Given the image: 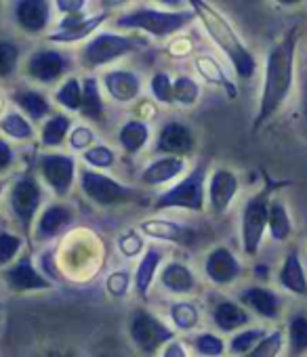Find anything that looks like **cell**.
<instances>
[{
    "label": "cell",
    "instance_id": "cell-41",
    "mask_svg": "<svg viewBox=\"0 0 307 357\" xmlns=\"http://www.w3.org/2000/svg\"><path fill=\"white\" fill-rule=\"evenodd\" d=\"M24 238L20 234L0 231V267H9L22 257Z\"/></svg>",
    "mask_w": 307,
    "mask_h": 357
},
{
    "label": "cell",
    "instance_id": "cell-46",
    "mask_svg": "<svg viewBox=\"0 0 307 357\" xmlns=\"http://www.w3.org/2000/svg\"><path fill=\"white\" fill-rule=\"evenodd\" d=\"M118 250L126 259H135L137 255L145 252V240L139 229H128L118 238Z\"/></svg>",
    "mask_w": 307,
    "mask_h": 357
},
{
    "label": "cell",
    "instance_id": "cell-8",
    "mask_svg": "<svg viewBox=\"0 0 307 357\" xmlns=\"http://www.w3.org/2000/svg\"><path fill=\"white\" fill-rule=\"evenodd\" d=\"M78 183H80L82 196L99 208H114V206L133 202L139 194L135 188L124 185L116 181L114 176L99 172V170H91L87 166L78 172Z\"/></svg>",
    "mask_w": 307,
    "mask_h": 357
},
{
    "label": "cell",
    "instance_id": "cell-40",
    "mask_svg": "<svg viewBox=\"0 0 307 357\" xmlns=\"http://www.w3.org/2000/svg\"><path fill=\"white\" fill-rule=\"evenodd\" d=\"M82 160H84L87 168L103 172V170L114 168V164H116V153H114V149L107 147V145H93L91 149H87V151L82 153Z\"/></svg>",
    "mask_w": 307,
    "mask_h": 357
},
{
    "label": "cell",
    "instance_id": "cell-9",
    "mask_svg": "<svg viewBox=\"0 0 307 357\" xmlns=\"http://www.w3.org/2000/svg\"><path fill=\"white\" fill-rule=\"evenodd\" d=\"M269 188H263L255 196H250L242 208L240 221V244L242 252L248 259H255L261 250L263 236L267 234V213H269Z\"/></svg>",
    "mask_w": 307,
    "mask_h": 357
},
{
    "label": "cell",
    "instance_id": "cell-1",
    "mask_svg": "<svg viewBox=\"0 0 307 357\" xmlns=\"http://www.w3.org/2000/svg\"><path fill=\"white\" fill-rule=\"evenodd\" d=\"M299 28H290L265 55L263 82L257 105V116L253 118V132H259L288 101L294 86V61H297Z\"/></svg>",
    "mask_w": 307,
    "mask_h": 357
},
{
    "label": "cell",
    "instance_id": "cell-48",
    "mask_svg": "<svg viewBox=\"0 0 307 357\" xmlns=\"http://www.w3.org/2000/svg\"><path fill=\"white\" fill-rule=\"evenodd\" d=\"M87 7H89L87 0H55V9H57L63 17L87 13Z\"/></svg>",
    "mask_w": 307,
    "mask_h": 357
},
{
    "label": "cell",
    "instance_id": "cell-33",
    "mask_svg": "<svg viewBox=\"0 0 307 357\" xmlns=\"http://www.w3.org/2000/svg\"><path fill=\"white\" fill-rule=\"evenodd\" d=\"M288 357H303L307 353V313H294L288 319Z\"/></svg>",
    "mask_w": 307,
    "mask_h": 357
},
{
    "label": "cell",
    "instance_id": "cell-4",
    "mask_svg": "<svg viewBox=\"0 0 307 357\" xmlns=\"http://www.w3.org/2000/svg\"><path fill=\"white\" fill-rule=\"evenodd\" d=\"M207 164H196L188 176H184L181 181L165 190L163 194L156 196L151 208L154 211H192V213H202L207 204Z\"/></svg>",
    "mask_w": 307,
    "mask_h": 357
},
{
    "label": "cell",
    "instance_id": "cell-31",
    "mask_svg": "<svg viewBox=\"0 0 307 357\" xmlns=\"http://www.w3.org/2000/svg\"><path fill=\"white\" fill-rule=\"evenodd\" d=\"M292 231H294V225H292L286 204L278 198H271L269 213H267V234L271 236L274 242H286L290 240Z\"/></svg>",
    "mask_w": 307,
    "mask_h": 357
},
{
    "label": "cell",
    "instance_id": "cell-19",
    "mask_svg": "<svg viewBox=\"0 0 307 357\" xmlns=\"http://www.w3.org/2000/svg\"><path fill=\"white\" fill-rule=\"evenodd\" d=\"M72 223H74V208L63 202H53L45 211H40V215L36 219L34 240H38V242L53 240L59 234H63Z\"/></svg>",
    "mask_w": 307,
    "mask_h": 357
},
{
    "label": "cell",
    "instance_id": "cell-27",
    "mask_svg": "<svg viewBox=\"0 0 307 357\" xmlns=\"http://www.w3.org/2000/svg\"><path fill=\"white\" fill-rule=\"evenodd\" d=\"M158 278H160L163 288L173 294H192L198 286L196 273L186 263H179V261H169L160 269Z\"/></svg>",
    "mask_w": 307,
    "mask_h": 357
},
{
    "label": "cell",
    "instance_id": "cell-7",
    "mask_svg": "<svg viewBox=\"0 0 307 357\" xmlns=\"http://www.w3.org/2000/svg\"><path fill=\"white\" fill-rule=\"evenodd\" d=\"M128 338L130 342L143 353V355H154L163 351L171 340L177 338L175 330L165 324L156 313H151L143 307H137L130 311L128 321H126Z\"/></svg>",
    "mask_w": 307,
    "mask_h": 357
},
{
    "label": "cell",
    "instance_id": "cell-12",
    "mask_svg": "<svg viewBox=\"0 0 307 357\" xmlns=\"http://www.w3.org/2000/svg\"><path fill=\"white\" fill-rule=\"evenodd\" d=\"M194 147H196V137H194L192 126L184 120H169L158 130L154 151L158 155L186 158L194 151Z\"/></svg>",
    "mask_w": 307,
    "mask_h": 357
},
{
    "label": "cell",
    "instance_id": "cell-51",
    "mask_svg": "<svg viewBox=\"0 0 307 357\" xmlns=\"http://www.w3.org/2000/svg\"><path fill=\"white\" fill-rule=\"evenodd\" d=\"M303 118H305V122H307V84H305V89H303Z\"/></svg>",
    "mask_w": 307,
    "mask_h": 357
},
{
    "label": "cell",
    "instance_id": "cell-24",
    "mask_svg": "<svg viewBox=\"0 0 307 357\" xmlns=\"http://www.w3.org/2000/svg\"><path fill=\"white\" fill-rule=\"evenodd\" d=\"M211 319H213V324H215V328L219 332L236 334V332L244 330L250 324V313L236 301L219 298L211 307Z\"/></svg>",
    "mask_w": 307,
    "mask_h": 357
},
{
    "label": "cell",
    "instance_id": "cell-53",
    "mask_svg": "<svg viewBox=\"0 0 307 357\" xmlns=\"http://www.w3.org/2000/svg\"><path fill=\"white\" fill-rule=\"evenodd\" d=\"M3 107H5V97L0 95V114H3Z\"/></svg>",
    "mask_w": 307,
    "mask_h": 357
},
{
    "label": "cell",
    "instance_id": "cell-44",
    "mask_svg": "<svg viewBox=\"0 0 307 357\" xmlns=\"http://www.w3.org/2000/svg\"><path fill=\"white\" fill-rule=\"evenodd\" d=\"M149 93L160 105H173V80L167 72H156L149 80Z\"/></svg>",
    "mask_w": 307,
    "mask_h": 357
},
{
    "label": "cell",
    "instance_id": "cell-20",
    "mask_svg": "<svg viewBox=\"0 0 307 357\" xmlns=\"http://www.w3.org/2000/svg\"><path fill=\"white\" fill-rule=\"evenodd\" d=\"M139 234L143 238H151L158 242H173L181 246H190L194 242V231L188 225H181L171 219H160V217H151L139 223Z\"/></svg>",
    "mask_w": 307,
    "mask_h": 357
},
{
    "label": "cell",
    "instance_id": "cell-43",
    "mask_svg": "<svg viewBox=\"0 0 307 357\" xmlns=\"http://www.w3.org/2000/svg\"><path fill=\"white\" fill-rule=\"evenodd\" d=\"M282 349H284V332L282 330H271L244 357H280Z\"/></svg>",
    "mask_w": 307,
    "mask_h": 357
},
{
    "label": "cell",
    "instance_id": "cell-18",
    "mask_svg": "<svg viewBox=\"0 0 307 357\" xmlns=\"http://www.w3.org/2000/svg\"><path fill=\"white\" fill-rule=\"evenodd\" d=\"M238 303L246 309L253 311L257 317L261 319H278L282 313V298L278 292H274L271 288L265 286H248L244 290H240L238 294Z\"/></svg>",
    "mask_w": 307,
    "mask_h": 357
},
{
    "label": "cell",
    "instance_id": "cell-6",
    "mask_svg": "<svg viewBox=\"0 0 307 357\" xmlns=\"http://www.w3.org/2000/svg\"><path fill=\"white\" fill-rule=\"evenodd\" d=\"M145 47V38L133 34H116V32H97L80 51L82 66L89 70L103 68L114 63L120 57H126Z\"/></svg>",
    "mask_w": 307,
    "mask_h": 357
},
{
    "label": "cell",
    "instance_id": "cell-16",
    "mask_svg": "<svg viewBox=\"0 0 307 357\" xmlns=\"http://www.w3.org/2000/svg\"><path fill=\"white\" fill-rule=\"evenodd\" d=\"M242 263L227 246H215L204 259V273L215 286H230L242 278Z\"/></svg>",
    "mask_w": 307,
    "mask_h": 357
},
{
    "label": "cell",
    "instance_id": "cell-3",
    "mask_svg": "<svg viewBox=\"0 0 307 357\" xmlns=\"http://www.w3.org/2000/svg\"><path fill=\"white\" fill-rule=\"evenodd\" d=\"M196 20V13L192 9H173V11H160L154 7H135L122 13L114 24L118 30L126 32H143L154 38H173L181 30H186Z\"/></svg>",
    "mask_w": 307,
    "mask_h": 357
},
{
    "label": "cell",
    "instance_id": "cell-50",
    "mask_svg": "<svg viewBox=\"0 0 307 357\" xmlns=\"http://www.w3.org/2000/svg\"><path fill=\"white\" fill-rule=\"evenodd\" d=\"M160 357H190V353H188L186 342H181L179 338H175V340H171V342L160 351Z\"/></svg>",
    "mask_w": 307,
    "mask_h": 357
},
{
    "label": "cell",
    "instance_id": "cell-22",
    "mask_svg": "<svg viewBox=\"0 0 307 357\" xmlns=\"http://www.w3.org/2000/svg\"><path fill=\"white\" fill-rule=\"evenodd\" d=\"M186 170V160L175 155H158L151 160L141 172H139V183L145 188H160L167 185Z\"/></svg>",
    "mask_w": 307,
    "mask_h": 357
},
{
    "label": "cell",
    "instance_id": "cell-2",
    "mask_svg": "<svg viewBox=\"0 0 307 357\" xmlns=\"http://www.w3.org/2000/svg\"><path fill=\"white\" fill-rule=\"evenodd\" d=\"M190 7L196 13V20H200L209 38L230 59L236 76L240 80H250L257 72V59L253 51L244 45V40L238 36L232 22L211 3H204V0H190Z\"/></svg>",
    "mask_w": 307,
    "mask_h": 357
},
{
    "label": "cell",
    "instance_id": "cell-52",
    "mask_svg": "<svg viewBox=\"0 0 307 357\" xmlns=\"http://www.w3.org/2000/svg\"><path fill=\"white\" fill-rule=\"evenodd\" d=\"M7 185H9L7 178H0V198H3V194H5V190H7Z\"/></svg>",
    "mask_w": 307,
    "mask_h": 357
},
{
    "label": "cell",
    "instance_id": "cell-32",
    "mask_svg": "<svg viewBox=\"0 0 307 357\" xmlns=\"http://www.w3.org/2000/svg\"><path fill=\"white\" fill-rule=\"evenodd\" d=\"M72 128H74V122L68 114H53L49 120H45L40 128V143L51 149L61 147L68 141Z\"/></svg>",
    "mask_w": 307,
    "mask_h": 357
},
{
    "label": "cell",
    "instance_id": "cell-11",
    "mask_svg": "<svg viewBox=\"0 0 307 357\" xmlns=\"http://www.w3.org/2000/svg\"><path fill=\"white\" fill-rule=\"evenodd\" d=\"M3 280L7 288L13 294H26V292H43V290H53L55 284L36 269L32 261V252H24L13 265L5 267Z\"/></svg>",
    "mask_w": 307,
    "mask_h": 357
},
{
    "label": "cell",
    "instance_id": "cell-49",
    "mask_svg": "<svg viewBox=\"0 0 307 357\" xmlns=\"http://www.w3.org/2000/svg\"><path fill=\"white\" fill-rule=\"evenodd\" d=\"M15 164V151L11 143L0 135V174H5Z\"/></svg>",
    "mask_w": 307,
    "mask_h": 357
},
{
    "label": "cell",
    "instance_id": "cell-25",
    "mask_svg": "<svg viewBox=\"0 0 307 357\" xmlns=\"http://www.w3.org/2000/svg\"><path fill=\"white\" fill-rule=\"evenodd\" d=\"M163 261H165V252H163V248H158V246H147L145 252L141 255L139 265H137V269H135V273H133V288H135V292H137L141 298L147 296V292H149L154 280H156V275L160 273Z\"/></svg>",
    "mask_w": 307,
    "mask_h": 357
},
{
    "label": "cell",
    "instance_id": "cell-21",
    "mask_svg": "<svg viewBox=\"0 0 307 357\" xmlns=\"http://www.w3.org/2000/svg\"><path fill=\"white\" fill-rule=\"evenodd\" d=\"M105 93L116 103H133L141 97V78L133 70H107L101 76Z\"/></svg>",
    "mask_w": 307,
    "mask_h": 357
},
{
    "label": "cell",
    "instance_id": "cell-42",
    "mask_svg": "<svg viewBox=\"0 0 307 357\" xmlns=\"http://www.w3.org/2000/svg\"><path fill=\"white\" fill-rule=\"evenodd\" d=\"M22 49L13 40L0 38V78H11L20 66Z\"/></svg>",
    "mask_w": 307,
    "mask_h": 357
},
{
    "label": "cell",
    "instance_id": "cell-39",
    "mask_svg": "<svg viewBox=\"0 0 307 357\" xmlns=\"http://www.w3.org/2000/svg\"><path fill=\"white\" fill-rule=\"evenodd\" d=\"M192 347L200 357H223L227 351V344L221 336L213 332H200L192 338Z\"/></svg>",
    "mask_w": 307,
    "mask_h": 357
},
{
    "label": "cell",
    "instance_id": "cell-34",
    "mask_svg": "<svg viewBox=\"0 0 307 357\" xmlns=\"http://www.w3.org/2000/svg\"><path fill=\"white\" fill-rule=\"evenodd\" d=\"M0 132L13 141L34 139V126L22 112H7L5 116H0Z\"/></svg>",
    "mask_w": 307,
    "mask_h": 357
},
{
    "label": "cell",
    "instance_id": "cell-15",
    "mask_svg": "<svg viewBox=\"0 0 307 357\" xmlns=\"http://www.w3.org/2000/svg\"><path fill=\"white\" fill-rule=\"evenodd\" d=\"M240 190V178L232 168H215L207 178V202L215 215L230 211Z\"/></svg>",
    "mask_w": 307,
    "mask_h": 357
},
{
    "label": "cell",
    "instance_id": "cell-5",
    "mask_svg": "<svg viewBox=\"0 0 307 357\" xmlns=\"http://www.w3.org/2000/svg\"><path fill=\"white\" fill-rule=\"evenodd\" d=\"M40 206L43 185L34 174L22 172L13 181H9V208L26 238H32V229L40 215Z\"/></svg>",
    "mask_w": 307,
    "mask_h": 357
},
{
    "label": "cell",
    "instance_id": "cell-26",
    "mask_svg": "<svg viewBox=\"0 0 307 357\" xmlns=\"http://www.w3.org/2000/svg\"><path fill=\"white\" fill-rule=\"evenodd\" d=\"M11 101L20 107V112L30 122H43L53 116L51 101L47 99L45 93H40L36 89H17L11 93Z\"/></svg>",
    "mask_w": 307,
    "mask_h": 357
},
{
    "label": "cell",
    "instance_id": "cell-37",
    "mask_svg": "<svg viewBox=\"0 0 307 357\" xmlns=\"http://www.w3.org/2000/svg\"><path fill=\"white\" fill-rule=\"evenodd\" d=\"M265 334H267L265 328H244V330L236 332V334L230 338V342H227L230 355H234V357H244V355H248V353L255 349V344H257Z\"/></svg>",
    "mask_w": 307,
    "mask_h": 357
},
{
    "label": "cell",
    "instance_id": "cell-35",
    "mask_svg": "<svg viewBox=\"0 0 307 357\" xmlns=\"http://www.w3.org/2000/svg\"><path fill=\"white\" fill-rule=\"evenodd\" d=\"M171 321L173 330L179 332H192L200 324V309L192 301H175L171 305Z\"/></svg>",
    "mask_w": 307,
    "mask_h": 357
},
{
    "label": "cell",
    "instance_id": "cell-29",
    "mask_svg": "<svg viewBox=\"0 0 307 357\" xmlns=\"http://www.w3.org/2000/svg\"><path fill=\"white\" fill-rule=\"evenodd\" d=\"M78 114L95 124H101L105 118V101L101 97V86L95 76H87L82 80V103Z\"/></svg>",
    "mask_w": 307,
    "mask_h": 357
},
{
    "label": "cell",
    "instance_id": "cell-23",
    "mask_svg": "<svg viewBox=\"0 0 307 357\" xmlns=\"http://www.w3.org/2000/svg\"><path fill=\"white\" fill-rule=\"evenodd\" d=\"M278 284L292 296L307 298V271L299 257V250H288L278 269Z\"/></svg>",
    "mask_w": 307,
    "mask_h": 357
},
{
    "label": "cell",
    "instance_id": "cell-17",
    "mask_svg": "<svg viewBox=\"0 0 307 357\" xmlns=\"http://www.w3.org/2000/svg\"><path fill=\"white\" fill-rule=\"evenodd\" d=\"M49 0H17L13 5V20L26 34L38 36L51 24V9Z\"/></svg>",
    "mask_w": 307,
    "mask_h": 357
},
{
    "label": "cell",
    "instance_id": "cell-38",
    "mask_svg": "<svg viewBox=\"0 0 307 357\" xmlns=\"http://www.w3.org/2000/svg\"><path fill=\"white\" fill-rule=\"evenodd\" d=\"M200 95H202V89H200L198 80H194L192 76H177L173 80V99H175V103L192 107V105L198 103Z\"/></svg>",
    "mask_w": 307,
    "mask_h": 357
},
{
    "label": "cell",
    "instance_id": "cell-28",
    "mask_svg": "<svg viewBox=\"0 0 307 357\" xmlns=\"http://www.w3.org/2000/svg\"><path fill=\"white\" fill-rule=\"evenodd\" d=\"M194 66H196V72L202 76V80L209 82L211 86L221 89L227 95V99H236L238 97V84L227 76L223 66L213 55H198Z\"/></svg>",
    "mask_w": 307,
    "mask_h": 357
},
{
    "label": "cell",
    "instance_id": "cell-10",
    "mask_svg": "<svg viewBox=\"0 0 307 357\" xmlns=\"http://www.w3.org/2000/svg\"><path fill=\"white\" fill-rule=\"evenodd\" d=\"M38 170H40L43 181L53 190L57 198H66L78 178L76 158L68 153H59V151L43 153L38 158Z\"/></svg>",
    "mask_w": 307,
    "mask_h": 357
},
{
    "label": "cell",
    "instance_id": "cell-13",
    "mask_svg": "<svg viewBox=\"0 0 307 357\" xmlns=\"http://www.w3.org/2000/svg\"><path fill=\"white\" fill-rule=\"evenodd\" d=\"M70 70V59L57 49H40L26 61V74L38 84H55Z\"/></svg>",
    "mask_w": 307,
    "mask_h": 357
},
{
    "label": "cell",
    "instance_id": "cell-14",
    "mask_svg": "<svg viewBox=\"0 0 307 357\" xmlns=\"http://www.w3.org/2000/svg\"><path fill=\"white\" fill-rule=\"evenodd\" d=\"M110 20V13H97V15H68L59 22L57 32L49 34V43H59V45H74L80 40L93 38L99 28Z\"/></svg>",
    "mask_w": 307,
    "mask_h": 357
},
{
    "label": "cell",
    "instance_id": "cell-36",
    "mask_svg": "<svg viewBox=\"0 0 307 357\" xmlns=\"http://www.w3.org/2000/svg\"><path fill=\"white\" fill-rule=\"evenodd\" d=\"M55 103L68 112H80L82 103V82L76 76H68L55 91Z\"/></svg>",
    "mask_w": 307,
    "mask_h": 357
},
{
    "label": "cell",
    "instance_id": "cell-47",
    "mask_svg": "<svg viewBox=\"0 0 307 357\" xmlns=\"http://www.w3.org/2000/svg\"><path fill=\"white\" fill-rule=\"evenodd\" d=\"M68 143L74 151H80L84 153L87 149H91L95 145V132L91 126H84V124H76L72 130H70V137H68Z\"/></svg>",
    "mask_w": 307,
    "mask_h": 357
},
{
    "label": "cell",
    "instance_id": "cell-45",
    "mask_svg": "<svg viewBox=\"0 0 307 357\" xmlns=\"http://www.w3.org/2000/svg\"><path fill=\"white\" fill-rule=\"evenodd\" d=\"M130 288H133V273H128L126 269H116V271L107 273L105 292L112 298H124Z\"/></svg>",
    "mask_w": 307,
    "mask_h": 357
},
{
    "label": "cell",
    "instance_id": "cell-30",
    "mask_svg": "<svg viewBox=\"0 0 307 357\" xmlns=\"http://www.w3.org/2000/svg\"><path fill=\"white\" fill-rule=\"evenodd\" d=\"M147 141H149V126L139 118L126 120L118 130V143L126 155H137L147 145Z\"/></svg>",
    "mask_w": 307,
    "mask_h": 357
}]
</instances>
